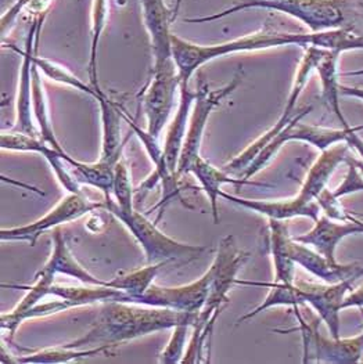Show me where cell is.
I'll return each mask as SVG.
<instances>
[{
    "label": "cell",
    "mask_w": 363,
    "mask_h": 364,
    "mask_svg": "<svg viewBox=\"0 0 363 364\" xmlns=\"http://www.w3.org/2000/svg\"><path fill=\"white\" fill-rule=\"evenodd\" d=\"M316 46L329 50L351 52L363 50V35L347 29H335L317 33L285 32L265 28L260 32L241 36L238 39L218 45H196L172 33V55L178 67L181 82H189L193 74L209 61L234 53L257 52L282 46Z\"/></svg>",
    "instance_id": "obj_1"
},
{
    "label": "cell",
    "mask_w": 363,
    "mask_h": 364,
    "mask_svg": "<svg viewBox=\"0 0 363 364\" xmlns=\"http://www.w3.org/2000/svg\"><path fill=\"white\" fill-rule=\"evenodd\" d=\"M199 313L128 302H103L92 330L64 346L82 349L104 345L114 348L122 342L174 328L179 324L193 327Z\"/></svg>",
    "instance_id": "obj_2"
},
{
    "label": "cell",
    "mask_w": 363,
    "mask_h": 364,
    "mask_svg": "<svg viewBox=\"0 0 363 364\" xmlns=\"http://www.w3.org/2000/svg\"><path fill=\"white\" fill-rule=\"evenodd\" d=\"M248 9H268L285 13L310 28L313 33L347 29L361 35L363 1L361 0H240L232 7L199 18H186L190 24H203L225 18Z\"/></svg>",
    "instance_id": "obj_3"
},
{
    "label": "cell",
    "mask_w": 363,
    "mask_h": 364,
    "mask_svg": "<svg viewBox=\"0 0 363 364\" xmlns=\"http://www.w3.org/2000/svg\"><path fill=\"white\" fill-rule=\"evenodd\" d=\"M311 111L312 105L300 109L295 118L287 125V128L261 150L260 154L256 156V159L241 175L243 179L250 181L253 176H256L278 154L282 146L288 141H304L316 147L319 151H325L338 143H347L349 149H354L363 159V139L359 136L363 125L352 127L351 129H330L301 122L302 118Z\"/></svg>",
    "instance_id": "obj_4"
},
{
    "label": "cell",
    "mask_w": 363,
    "mask_h": 364,
    "mask_svg": "<svg viewBox=\"0 0 363 364\" xmlns=\"http://www.w3.org/2000/svg\"><path fill=\"white\" fill-rule=\"evenodd\" d=\"M103 201L104 209L108 210V213L114 215L118 220H121L124 226L130 230V235L142 245L147 263L168 262L169 264L174 263L183 266L199 259L207 251V247L183 244L164 235L157 229L156 223L150 222L137 210L122 212L118 208L114 198Z\"/></svg>",
    "instance_id": "obj_5"
},
{
    "label": "cell",
    "mask_w": 363,
    "mask_h": 364,
    "mask_svg": "<svg viewBox=\"0 0 363 364\" xmlns=\"http://www.w3.org/2000/svg\"><path fill=\"white\" fill-rule=\"evenodd\" d=\"M294 314L298 320V327L279 333H290L298 330L302 337L304 346V363L355 364L362 362L363 333L352 338H330L323 337L319 333L322 323L320 317H311L307 320L300 306H293Z\"/></svg>",
    "instance_id": "obj_6"
},
{
    "label": "cell",
    "mask_w": 363,
    "mask_h": 364,
    "mask_svg": "<svg viewBox=\"0 0 363 364\" xmlns=\"http://www.w3.org/2000/svg\"><path fill=\"white\" fill-rule=\"evenodd\" d=\"M325 50L326 49L316 48V46H308L305 49L304 57H302V60L300 63V67L297 70L295 78H294V82H293V87L290 90L288 99L285 102V109H283L280 118L278 119V122L270 129L268 130L266 133H263L260 139H257L253 144H250L243 153H240L238 156H234L229 164H226L223 166V171L231 172V173H234V175H243L244 171L248 168V165L256 159V156L260 154L261 150L268 143H270L278 134H280L287 128V125L295 118V115L298 114L295 111L297 102H298L304 87L310 82L312 73L316 70V65H317L319 60L322 58Z\"/></svg>",
    "instance_id": "obj_7"
},
{
    "label": "cell",
    "mask_w": 363,
    "mask_h": 364,
    "mask_svg": "<svg viewBox=\"0 0 363 364\" xmlns=\"http://www.w3.org/2000/svg\"><path fill=\"white\" fill-rule=\"evenodd\" d=\"M240 80L241 79L236 77L226 86L211 90L206 79L203 77L199 79L197 90H196L197 96L190 114L189 129L186 133V139L183 143V149H182L178 168H177V175L179 178L183 175H189L194 162L201 156L200 147H201L203 134L207 127V121L211 112L215 109V107L221 105L222 100H225L233 92L234 89L238 86Z\"/></svg>",
    "instance_id": "obj_8"
},
{
    "label": "cell",
    "mask_w": 363,
    "mask_h": 364,
    "mask_svg": "<svg viewBox=\"0 0 363 364\" xmlns=\"http://www.w3.org/2000/svg\"><path fill=\"white\" fill-rule=\"evenodd\" d=\"M181 79L175 60L153 65V75L142 92V105L147 119V132L158 139L174 108Z\"/></svg>",
    "instance_id": "obj_9"
},
{
    "label": "cell",
    "mask_w": 363,
    "mask_h": 364,
    "mask_svg": "<svg viewBox=\"0 0 363 364\" xmlns=\"http://www.w3.org/2000/svg\"><path fill=\"white\" fill-rule=\"evenodd\" d=\"M348 151L349 146L347 143H338L325 151H320V156L310 168L298 196L290 198L295 218H310L315 222L320 216L322 210L316 198L326 188L338 165L345 164L349 156Z\"/></svg>",
    "instance_id": "obj_10"
},
{
    "label": "cell",
    "mask_w": 363,
    "mask_h": 364,
    "mask_svg": "<svg viewBox=\"0 0 363 364\" xmlns=\"http://www.w3.org/2000/svg\"><path fill=\"white\" fill-rule=\"evenodd\" d=\"M96 209H104V201L95 203L85 197L83 193H70L52 210L33 223L13 229H1L0 238L1 241H26L33 247L38 238L45 232L58 228L63 223L77 220L80 216Z\"/></svg>",
    "instance_id": "obj_11"
},
{
    "label": "cell",
    "mask_w": 363,
    "mask_h": 364,
    "mask_svg": "<svg viewBox=\"0 0 363 364\" xmlns=\"http://www.w3.org/2000/svg\"><path fill=\"white\" fill-rule=\"evenodd\" d=\"M248 257L247 252L237 247L233 235H228L221 240L215 259L209 267L212 277L203 311L222 312L225 309L231 302L228 294L236 284L237 273Z\"/></svg>",
    "instance_id": "obj_12"
},
{
    "label": "cell",
    "mask_w": 363,
    "mask_h": 364,
    "mask_svg": "<svg viewBox=\"0 0 363 364\" xmlns=\"http://www.w3.org/2000/svg\"><path fill=\"white\" fill-rule=\"evenodd\" d=\"M211 277L212 274L208 269L197 282L186 286L159 287L153 284L137 299V304L181 312H201L207 301Z\"/></svg>",
    "instance_id": "obj_13"
},
{
    "label": "cell",
    "mask_w": 363,
    "mask_h": 364,
    "mask_svg": "<svg viewBox=\"0 0 363 364\" xmlns=\"http://www.w3.org/2000/svg\"><path fill=\"white\" fill-rule=\"evenodd\" d=\"M357 280H345L335 284H319L310 282H294L300 288L305 305H310L317 316L326 323L330 336L333 338H341V320L340 312L342 311V302L345 296L354 289Z\"/></svg>",
    "instance_id": "obj_14"
},
{
    "label": "cell",
    "mask_w": 363,
    "mask_h": 364,
    "mask_svg": "<svg viewBox=\"0 0 363 364\" xmlns=\"http://www.w3.org/2000/svg\"><path fill=\"white\" fill-rule=\"evenodd\" d=\"M124 112V119L130 124V129L133 130V133L139 137V140L144 144V149L147 151V154L150 156V159L153 161L154 166H156V171L154 173L146 179V182L142 183V186L139 187L137 191H149L152 190L157 182L162 183V198L159 201V204L157 205L156 208H161V212L157 218V222L161 219L162 216V212L164 208L174 200V198H181V184L179 181L181 178L174 173L169 166H168V162H167V158L164 154V149H161V146L158 144V140L157 137H154L153 134H150L147 130L140 129L130 117L127 115V111H122Z\"/></svg>",
    "instance_id": "obj_15"
},
{
    "label": "cell",
    "mask_w": 363,
    "mask_h": 364,
    "mask_svg": "<svg viewBox=\"0 0 363 364\" xmlns=\"http://www.w3.org/2000/svg\"><path fill=\"white\" fill-rule=\"evenodd\" d=\"M46 14L36 16L32 21V26L28 31L26 39V50L17 52L23 54L20 82H19V95H17V119L14 132H21L28 136L39 137V130H36L35 124L32 122V67H33V55L36 53V45L39 39V32L45 21Z\"/></svg>",
    "instance_id": "obj_16"
},
{
    "label": "cell",
    "mask_w": 363,
    "mask_h": 364,
    "mask_svg": "<svg viewBox=\"0 0 363 364\" xmlns=\"http://www.w3.org/2000/svg\"><path fill=\"white\" fill-rule=\"evenodd\" d=\"M1 150H10V151H32L39 153L46 158V161L51 164V166L63 187L68 190V193H82L79 183L74 179L67 169L64 168V164H68L70 166L75 168L79 161L71 158L68 154H61L56 149H53L51 144L45 143L39 137L28 136L21 132H3L0 136Z\"/></svg>",
    "instance_id": "obj_17"
},
{
    "label": "cell",
    "mask_w": 363,
    "mask_h": 364,
    "mask_svg": "<svg viewBox=\"0 0 363 364\" xmlns=\"http://www.w3.org/2000/svg\"><path fill=\"white\" fill-rule=\"evenodd\" d=\"M363 222L354 215L349 220H336L326 215L319 216L315 220V226L308 233L294 237L295 241L312 247L316 252L332 262L336 259L338 244L349 235H363Z\"/></svg>",
    "instance_id": "obj_18"
},
{
    "label": "cell",
    "mask_w": 363,
    "mask_h": 364,
    "mask_svg": "<svg viewBox=\"0 0 363 364\" xmlns=\"http://www.w3.org/2000/svg\"><path fill=\"white\" fill-rule=\"evenodd\" d=\"M290 254L293 260L310 272L312 276L320 279L323 283L335 284L345 280H358L363 276V267L358 263L342 264L340 262H332L322 254L316 252L308 245L294 240L290 244Z\"/></svg>",
    "instance_id": "obj_19"
},
{
    "label": "cell",
    "mask_w": 363,
    "mask_h": 364,
    "mask_svg": "<svg viewBox=\"0 0 363 364\" xmlns=\"http://www.w3.org/2000/svg\"><path fill=\"white\" fill-rule=\"evenodd\" d=\"M142 6L143 23L149 32L154 65L174 60L172 55V11L168 10L165 0H139Z\"/></svg>",
    "instance_id": "obj_20"
},
{
    "label": "cell",
    "mask_w": 363,
    "mask_h": 364,
    "mask_svg": "<svg viewBox=\"0 0 363 364\" xmlns=\"http://www.w3.org/2000/svg\"><path fill=\"white\" fill-rule=\"evenodd\" d=\"M179 95H181V100L178 105V111H177V115H175L169 129L167 132V139L164 143V154L167 158L169 169L174 173H177L179 156H181L183 143H184L186 133H187L186 132L187 122H189V118L191 114V107L194 105L197 93H196V90L190 89L189 82H181Z\"/></svg>",
    "instance_id": "obj_21"
},
{
    "label": "cell",
    "mask_w": 363,
    "mask_h": 364,
    "mask_svg": "<svg viewBox=\"0 0 363 364\" xmlns=\"http://www.w3.org/2000/svg\"><path fill=\"white\" fill-rule=\"evenodd\" d=\"M190 173L194 175V178L201 184V188L206 191L209 203H211V208H212V218H214V223L218 225L219 223V208H218V198L221 197V187L223 184H248V186H258V187H270L268 184L263 183L253 182V181H247V179H233L228 175L226 171L223 169H218L214 165H211L207 159H204L203 156H200L194 165L190 169Z\"/></svg>",
    "instance_id": "obj_22"
},
{
    "label": "cell",
    "mask_w": 363,
    "mask_h": 364,
    "mask_svg": "<svg viewBox=\"0 0 363 364\" xmlns=\"http://www.w3.org/2000/svg\"><path fill=\"white\" fill-rule=\"evenodd\" d=\"M96 100L102 111V124H103V143H102V156L100 162L115 166V164L122 156V143H121V119L124 112L121 107L114 105L107 99L105 93L98 96Z\"/></svg>",
    "instance_id": "obj_23"
},
{
    "label": "cell",
    "mask_w": 363,
    "mask_h": 364,
    "mask_svg": "<svg viewBox=\"0 0 363 364\" xmlns=\"http://www.w3.org/2000/svg\"><path fill=\"white\" fill-rule=\"evenodd\" d=\"M269 233L275 266V282L293 284L295 282L297 263L293 260L290 254V244L293 237L288 233L285 220L269 219Z\"/></svg>",
    "instance_id": "obj_24"
},
{
    "label": "cell",
    "mask_w": 363,
    "mask_h": 364,
    "mask_svg": "<svg viewBox=\"0 0 363 364\" xmlns=\"http://www.w3.org/2000/svg\"><path fill=\"white\" fill-rule=\"evenodd\" d=\"M51 295L58 296L61 299L68 301L73 308L86 306L92 304H103V302H128L132 304V296L125 291L110 288L105 286L86 287L54 286L51 289Z\"/></svg>",
    "instance_id": "obj_25"
},
{
    "label": "cell",
    "mask_w": 363,
    "mask_h": 364,
    "mask_svg": "<svg viewBox=\"0 0 363 364\" xmlns=\"http://www.w3.org/2000/svg\"><path fill=\"white\" fill-rule=\"evenodd\" d=\"M341 52L338 50H329L326 49L322 58L316 65V71L319 74L320 83H322V96L326 105L335 112L338 121L341 122V128L351 129L352 125L348 124L347 118L342 114L340 105V71H338V61H340Z\"/></svg>",
    "instance_id": "obj_26"
},
{
    "label": "cell",
    "mask_w": 363,
    "mask_h": 364,
    "mask_svg": "<svg viewBox=\"0 0 363 364\" xmlns=\"http://www.w3.org/2000/svg\"><path fill=\"white\" fill-rule=\"evenodd\" d=\"M3 350V349H1ZM110 346H93V348H67L64 345L48 348L42 350L32 352L26 349L28 353H20V355H10L9 359L4 360V363H33V364H60L70 363L79 359L98 356L102 353H110Z\"/></svg>",
    "instance_id": "obj_27"
},
{
    "label": "cell",
    "mask_w": 363,
    "mask_h": 364,
    "mask_svg": "<svg viewBox=\"0 0 363 364\" xmlns=\"http://www.w3.org/2000/svg\"><path fill=\"white\" fill-rule=\"evenodd\" d=\"M49 262L52 263L57 274L61 273V274L74 277L83 284H93V286L105 284V282L96 279L85 267L80 266L78 260L75 259V257L71 254L60 228H56L53 233V251Z\"/></svg>",
    "instance_id": "obj_28"
},
{
    "label": "cell",
    "mask_w": 363,
    "mask_h": 364,
    "mask_svg": "<svg viewBox=\"0 0 363 364\" xmlns=\"http://www.w3.org/2000/svg\"><path fill=\"white\" fill-rule=\"evenodd\" d=\"M221 312L201 311L196 323L193 324L191 338L189 341L187 349L183 355L182 364H200L209 362V343L215 321Z\"/></svg>",
    "instance_id": "obj_29"
},
{
    "label": "cell",
    "mask_w": 363,
    "mask_h": 364,
    "mask_svg": "<svg viewBox=\"0 0 363 364\" xmlns=\"http://www.w3.org/2000/svg\"><path fill=\"white\" fill-rule=\"evenodd\" d=\"M39 71L41 70L33 63V67H32V111H33V115H35V119H36V124L39 128V136H41V140L51 144L53 149H56L58 153L65 156L67 153L64 151V149L61 147V144L58 143V140L56 139V134L53 132L51 117L48 112V105H46V99H45V92H43V83H42Z\"/></svg>",
    "instance_id": "obj_30"
},
{
    "label": "cell",
    "mask_w": 363,
    "mask_h": 364,
    "mask_svg": "<svg viewBox=\"0 0 363 364\" xmlns=\"http://www.w3.org/2000/svg\"><path fill=\"white\" fill-rule=\"evenodd\" d=\"M168 264V262L149 263L143 269H139L125 276L115 277L111 282H105V286L125 291L132 296V304H137V299L154 284V279L159 273V270Z\"/></svg>",
    "instance_id": "obj_31"
},
{
    "label": "cell",
    "mask_w": 363,
    "mask_h": 364,
    "mask_svg": "<svg viewBox=\"0 0 363 364\" xmlns=\"http://www.w3.org/2000/svg\"><path fill=\"white\" fill-rule=\"evenodd\" d=\"M71 308H73V305L68 301L60 298V301L38 304V305L26 309L24 312L11 311L10 313H3L1 317H0V327H1L3 331L9 333V336H10L9 339H13L16 333H17V330H19V327L23 324L24 320L51 316L54 313L64 312V311L71 309Z\"/></svg>",
    "instance_id": "obj_32"
},
{
    "label": "cell",
    "mask_w": 363,
    "mask_h": 364,
    "mask_svg": "<svg viewBox=\"0 0 363 364\" xmlns=\"http://www.w3.org/2000/svg\"><path fill=\"white\" fill-rule=\"evenodd\" d=\"M107 17H108V0H95L93 13H92V46H90V60H89V79H90V86L95 89V92L99 96L104 95V92L98 79V48L105 28Z\"/></svg>",
    "instance_id": "obj_33"
},
{
    "label": "cell",
    "mask_w": 363,
    "mask_h": 364,
    "mask_svg": "<svg viewBox=\"0 0 363 364\" xmlns=\"http://www.w3.org/2000/svg\"><path fill=\"white\" fill-rule=\"evenodd\" d=\"M57 272L54 270L52 263L48 260L46 264L39 270L35 276L36 283L33 286H16V284H1L3 288H24L28 289L26 296L20 301V304L13 309L14 312H24L26 309L38 305L45 296L51 295V289L54 286Z\"/></svg>",
    "instance_id": "obj_34"
},
{
    "label": "cell",
    "mask_w": 363,
    "mask_h": 364,
    "mask_svg": "<svg viewBox=\"0 0 363 364\" xmlns=\"http://www.w3.org/2000/svg\"><path fill=\"white\" fill-rule=\"evenodd\" d=\"M33 63L38 65V68L49 78L58 82V83H63V85H68L71 87H75L77 90H80L83 93H88L90 96H93L95 99L99 96L95 89L92 86H88L85 85L80 79L74 77L71 73H68L65 68L54 64L52 61L46 60V58H42V57H38L36 53L33 55Z\"/></svg>",
    "instance_id": "obj_35"
},
{
    "label": "cell",
    "mask_w": 363,
    "mask_h": 364,
    "mask_svg": "<svg viewBox=\"0 0 363 364\" xmlns=\"http://www.w3.org/2000/svg\"><path fill=\"white\" fill-rule=\"evenodd\" d=\"M112 198L122 212H132L133 208V188L130 183V171L120 159L114 166V187Z\"/></svg>",
    "instance_id": "obj_36"
},
{
    "label": "cell",
    "mask_w": 363,
    "mask_h": 364,
    "mask_svg": "<svg viewBox=\"0 0 363 364\" xmlns=\"http://www.w3.org/2000/svg\"><path fill=\"white\" fill-rule=\"evenodd\" d=\"M191 328L189 324H179L174 327L172 337L169 339L165 349L161 352L158 362L161 364L181 363L184 355V345H186V336L187 330Z\"/></svg>",
    "instance_id": "obj_37"
},
{
    "label": "cell",
    "mask_w": 363,
    "mask_h": 364,
    "mask_svg": "<svg viewBox=\"0 0 363 364\" xmlns=\"http://www.w3.org/2000/svg\"><path fill=\"white\" fill-rule=\"evenodd\" d=\"M338 200L340 198L335 197L333 190L330 191L327 187L316 198L323 215H326L332 219H336V220H349L351 213L342 208V205Z\"/></svg>",
    "instance_id": "obj_38"
},
{
    "label": "cell",
    "mask_w": 363,
    "mask_h": 364,
    "mask_svg": "<svg viewBox=\"0 0 363 364\" xmlns=\"http://www.w3.org/2000/svg\"><path fill=\"white\" fill-rule=\"evenodd\" d=\"M347 166H348V172L344 178L342 183L338 186L336 190H333L335 197L341 198L345 197L348 194H354L358 191H363V176L359 172V169L354 165V162L349 159V156L345 161Z\"/></svg>",
    "instance_id": "obj_39"
},
{
    "label": "cell",
    "mask_w": 363,
    "mask_h": 364,
    "mask_svg": "<svg viewBox=\"0 0 363 364\" xmlns=\"http://www.w3.org/2000/svg\"><path fill=\"white\" fill-rule=\"evenodd\" d=\"M31 1L32 0H16V3L1 16V33H3V36L6 35L7 29L14 24V21L23 13V10L28 9Z\"/></svg>",
    "instance_id": "obj_40"
},
{
    "label": "cell",
    "mask_w": 363,
    "mask_h": 364,
    "mask_svg": "<svg viewBox=\"0 0 363 364\" xmlns=\"http://www.w3.org/2000/svg\"><path fill=\"white\" fill-rule=\"evenodd\" d=\"M348 308H359L363 311V286L348 294L342 302V311Z\"/></svg>",
    "instance_id": "obj_41"
},
{
    "label": "cell",
    "mask_w": 363,
    "mask_h": 364,
    "mask_svg": "<svg viewBox=\"0 0 363 364\" xmlns=\"http://www.w3.org/2000/svg\"><path fill=\"white\" fill-rule=\"evenodd\" d=\"M340 95L345 96V97H352V99L363 100V85H358V86L340 85Z\"/></svg>",
    "instance_id": "obj_42"
},
{
    "label": "cell",
    "mask_w": 363,
    "mask_h": 364,
    "mask_svg": "<svg viewBox=\"0 0 363 364\" xmlns=\"http://www.w3.org/2000/svg\"><path fill=\"white\" fill-rule=\"evenodd\" d=\"M182 1L183 0H177V4H175V9H174V11H172V23L177 20V17H178V11H179V9H181Z\"/></svg>",
    "instance_id": "obj_43"
},
{
    "label": "cell",
    "mask_w": 363,
    "mask_h": 364,
    "mask_svg": "<svg viewBox=\"0 0 363 364\" xmlns=\"http://www.w3.org/2000/svg\"><path fill=\"white\" fill-rule=\"evenodd\" d=\"M349 159L354 162V165L359 169V172L362 173L363 176V159H357V158H352V156H349Z\"/></svg>",
    "instance_id": "obj_44"
},
{
    "label": "cell",
    "mask_w": 363,
    "mask_h": 364,
    "mask_svg": "<svg viewBox=\"0 0 363 364\" xmlns=\"http://www.w3.org/2000/svg\"><path fill=\"white\" fill-rule=\"evenodd\" d=\"M344 77H358V75H363V70H359V71H351V73H345V74H342Z\"/></svg>",
    "instance_id": "obj_45"
},
{
    "label": "cell",
    "mask_w": 363,
    "mask_h": 364,
    "mask_svg": "<svg viewBox=\"0 0 363 364\" xmlns=\"http://www.w3.org/2000/svg\"><path fill=\"white\" fill-rule=\"evenodd\" d=\"M362 225H363V223H362Z\"/></svg>",
    "instance_id": "obj_46"
}]
</instances>
